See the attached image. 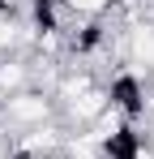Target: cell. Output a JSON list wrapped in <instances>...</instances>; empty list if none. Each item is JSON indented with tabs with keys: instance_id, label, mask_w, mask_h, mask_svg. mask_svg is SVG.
I'll use <instances>...</instances> for the list:
<instances>
[{
	"instance_id": "obj_1",
	"label": "cell",
	"mask_w": 154,
	"mask_h": 159,
	"mask_svg": "<svg viewBox=\"0 0 154 159\" xmlns=\"http://www.w3.org/2000/svg\"><path fill=\"white\" fill-rule=\"evenodd\" d=\"M103 95H107V107H116L128 125H141L150 116V107H154L150 86H146V78L137 69H116L111 78L103 82Z\"/></svg>"
},
{
	"instance_id": "obj_2",
	"label": "cell",
	"mask_w": 154,
	"mask_h": 159,
	"mask_svg": "<svg viewBox=\"0 0 154 159\" xmlns=\"http://www.w3.org/2000/svg\"><path fill=\"white\" fill-rule=\"evenodd\" d=\"M56 112H60L56 95H51V90H34V86H26V90H17V95L0 99V116H4V120H9L17 133L39 129V125L56 120Z\"/></svg>"
},
{
	"instance_id": "obj_3",
	"label": "cell",
	"mask_w": 154,
	"mask_h": 159,
	"mask_svg": "<svg viewBox=\"0 0 154 159\" xmlns=\"http://www.w3.org/2000/svg\"><path fill=\"white\" fill-rule=\"evenodd\" d=\"M107 43H111L107 17H90V22H77V30H64V52L73 60H94L99 52H107Z\"/></svg>"
},
{
	"instance_id": "obj_4",
	"label": "cell",
	"mask_w": 154,
	"mask_h": 159,
	"mask_svg": "<svg viewBox=\"0 0 154 159\" xmlns=\"http://www.w3.org/2000/svg\"><path fill=\"white\" fill-rule=\"evenodd\" d=\"M150 142H146V129L141 125H120V129H111L107 138H99V159H141Z\"/></svg>"
},
{
	"instance_id": "obj_5",
	"label": "cell",
	"mask_w": 154,
	"mask_h": 159,
	"mask_svg": "<svg viewBox=\"0 0 154 159\" xmlns=\"http://www.w3.org/2000/svg\"><path fill=\"white\" fill-rule=\"evenodd\" d=\"M34 82V60H17V56H0V99L17 95Z\"/></svg>"
}]
</instances>
